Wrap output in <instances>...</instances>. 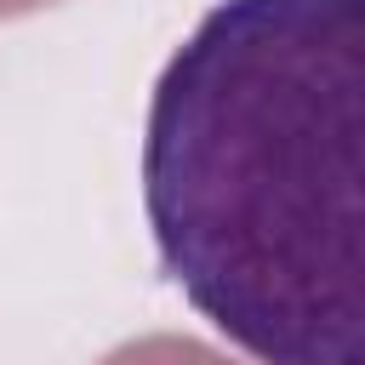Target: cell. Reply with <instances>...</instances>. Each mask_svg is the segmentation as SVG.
Here are the masks:
<instances>
[{"label":"cell","instance_id":"3","mask_svg":"<svg viewBox=\"0 0 365 365\" xmlns=\"http://www.w3.org/2000/svg\"><path fill=\"white\" fill-rule=\"evenodd\" d=\"M40 6H57V0H0V17H23V11H40Z\"/></svg>","mask_w":365,"mask_h":365},{"label":"cell","instance_id":"2","mask_svg":"<svg viewBox=\"0 0 365 365\" xmlns=\"http://www.w3.org/2000/svg\"><path fill=\"white\" fill-rule=\"evenodd\" d=\"M97 365H240L228 354H217L211 342L200 336H177V331H154V336H137V342H120L114 354H103Z\"/></svg>","mask_w":365,"mask_h":365},{"label":"cell","instance_id":"1","mask_svg":"<svg viewBox=\"0 0 365 365\" xmlns=\"http://www.w3.org/2000/svg\"><path fill=\"white\" fill-rule=\"evenodd\" d=\"M359 154L365 0H222L154 86L160 262L262 365H365Z\"/></svg>","mask_w":365,"mask_h":365}]
</instances>
